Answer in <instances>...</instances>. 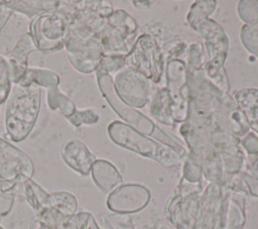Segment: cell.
<instances>
[{
	"label": "cell",
	"mask_w": 258,
	"mask_h": 229,
	"mask_svg": "<svg viewBox=\"0 0 258 229\" xmlns=\"http://www.w3.org/2000/svg\"><path fill=\"white\" fill-rule=\"evenodd\" d=\"M41 94V88L35 84L14 86L5 111V128L12 141L24 140L34 128L40 112Z\"/></svg>",
	"instance_id": "obj_1"
},
{
	"label": "cell",
	"mask_w": 258,
	"mask_h": 229,
	"mask_svg": "<svg viewBox=\"0 0 258 229\" xmlns=\"http://www.w3.org/2000/svg\"><path fill=\"white\" fill-rule=\"evenodd\" d=\"M96 78L99 90L103 97L107 100L108 104L112 107L115 113H117L123 120H125L126 124L130 125L141 134L149 137L152 136L155 138V140L170 146L184 159L187 157L188 153L182 145H180L175 139L170 137L158 126H156V124L143 113L123 102L115 90L113 78L111 75L106 74L98 69L96 71Z\"/></svg>",
	"instance_id": "obj_2"
},
{
	"label": "cell",
	"mask_w": 258,
	"mask_h": 229,
	"mask_svg": "<svg viewBox=\"0 0 258 229\" xmlns=\"http://www.w3.org/2000/svg\"><path fill=\"white\" fill-rule=\"evenodd\" d=\"M188 24L205 39L207 62L204 69L207 77L219 89L229 93L230 83L224 70V63L230 42L224 29L218 22L209 17L190 21Z\"/></svg>",
	"instance_id": "obj_3"
},
{
	"label": "cell",
	"mask_w": 258,
	"mask_h": 229,
	"mask_svg": "<svg viewBox=\"0 0 258 229\" xmlns=\"http://www.w3.org/2000/svg\"><path fill=\"white\" fill-rule=\"evenodd\" d=\"M107 131L110 139L115 144L142 156L151 158L163 166H176L181 164L184 159L170 146L141 134L124 122H111L108 125Z\"/></svg>",
	"instance_id": "obj_4"
},
{
	"label": "cell",
	"mask_w": 258,
	"mask_h": 229,
	"mask_svg": "<svg viewBox=\"0 0 258 229\" xmlns=\"http://www.w3.org/2000/svg\"><path fill=\"white\" fill-rule=\"evenodd\" d=\"M137 39V23L128 12L115 10L107 18V24L100 33L104 55L125 56Z\"/></svg>",
	"instance_id": "obj_5"
},
{
	"label": "cell",
	"mask_w": 258,
	"mask_h": 229,
	"mask_svg": "<svg viewBox=\"0 0 258 229\" xmlns=\"http://www.w3.org/2000/svg\"><path fill=\"white\" fill-rule=\"evenodd\" d=\"M124 60L126 67L141 73L153 84L161 81L165 71L164 56L153 36L149 34L138 36Z\"/></svg>",
	"instance_id": "obj_6"
},
{
	"label": "cell",
	"mask_w": 258,
	"mask_h": 229,
	"mask_svg": "<svg viewBox=\"0 0 258 229\" xmlns=\"http://www.w3.org/2000/svg\"><path fill=\"white\" fill-rule=\"evenodd\" d=\"M68 26L67 19L58 11L48 12L32 19L29 33L37 50L51 53L64 47Z\"/></svg>",
	"instance_id": "obj_7"
},
{
	"label": "cell",
	"mask_w": 258,
	"mask_h": 229,
	"mask_svg": "<svg viewBox=\"0 0 258 229\" xmlns=\"http://www.w3.org/2000/svg\"><path fill=\"white\" fill-rule=\"evenodd\" d=\"M166 90L171 101V115L174 123H183L188 113V86L186 65L183 61L172 59L165 66Z\"/></svg>",
	"instance_id": "obj_8"
},
{
	"label": "cell",
	"mask_w": 258,
	"mask_h": 229,
	"mask_svg": "<svg viewBox=\"0 0 258 229\" xmlns=\"http://www.w3.org/2000/svg\"><path fill=\"white\" fill-rule=\"evenodd\" d=\"M64 48L70 64L83 74L96 72L104 55L100 43V35L85 37L67 32Z\"/></svg>",
	"instance_id": "obj_9"
},
{
	"label": "cell",
	"mask_w": 258,
	"mask_h": 229,
	"mask_svg": "<svg viewBox=\"0 0 258 229\" xmlns=\"http://www.w3.org/2000/svg\"><path fill=\"white\" fill-rule=\"evenodd\" d=\"M119 97L133 108H142L151 98V82L141 73L124 67L116 73L113 80Z\"/></svg>",
	"instance_id": "obj_10"
},
{
	"label": "cell",
	"mask_w": 258,
	"mask_h": 229,
	"mask_svg": "<svg viewBox=\"0 0 258 229\" xmlns=\"http://www.w3.org/2000/svg\"><path fill=\"white\" fill-rule=\"evenodd\" d=\"M33 174L31 158L20 148L0 138V181L23 183Z\"/></svg>",
	"instance_id": "obj_11"
},
{
	"label": "cell",
	"mask_w": 258,
	"mask_h": 229,
	"mask_svg": "<svg viewBox=\"0 0 258 229\" xmlns=\"http://www.w3.org/2000/svg\"><path fill=\"white\" fill-rule=\"evenodd\" d=\"M150 199L151 193L146 187L139 184H125L109 194L107 207L117 214H131L144 209Z\"/></svg>",
	"instance_id": "obj_12"
},
{
	"label": "cell",
	"mask_w": 258,
	"mask_h": 229,
	"mask_svg": "<svg viewBox=\"0 0 258 229\" xmlns=\"http://www.w3.org/2000/svg\"><path fill=\"white\" fill-rule=\"evenodd\" d=\"M37 48L29 32L23 33L17 40L14 47L8 52L5 59L8 62L10 79L15 85H19L28 70V56Z\"/></svg>",
	"instance_id": "obj_13"
},
{
	"label": "cell",
	"mask_w": 258,
	"mask_h": 229,
	"mask_svg": "<svg viewBox=\"0 0 258 229\" xmlns=\"http://www.w3.org/2000/svg\"><path fill=\"white\" fill-rule=\"evenodd\" d=\"M60 155L69 167L82 176H88L97 160L96 155L80 139L64 142L60 148Z\"/></svg>",
	"instance_id": "obj_14"
},
{
	"label": "cell",
	"mask_w": 258,
	"mask_h": 229,
	"mask_svg": "<svg viewBox=\"0 0 258 229\" xmlns=\"http://www.w3.org/2000/svg\"><path fill=\"white\" fill-rule=\"evenodd\" d=\"M91 175L95 185L103 193H111L123 182L117 167L106 159H97L92 165Z\"/></svg>",
	"instance_id": "obj_15"
},
{
	"label": "cell",
	"mask_w": 258,
	"mask_h": 229,
	"mask_svg": "<svg viewBox=\"0 0 258 229\" xmlns=\"http://www.w3.org/2000/svg\"><path fill=\"white\" fill-rule=\"evenodd\" d=\"M234 99L245 115L249 128L258 134V89L244 88L234 92Z\"/></svg>",
	"instance_id": "obj_16"
},
{
	"label": "cell",
	"mask_w": 258,
	"mask_h": 229,
	"mask_svg": "<svg viewBox=\"0 0 258 229\" xmlns=\"http://www.w3.org/2000/svg\"><path fill=\"white\" fill-rule=\"evenodd\" d=\"M4 2L13 12H19L32 19L43 13L54 12L59 6V1L56 0H9Z\"/></svg>",
	"instance_id": "obj_17"
},
{
	"label": "cell",
	"mask_w": 258,
	"mask_h": 229,
	"mask_svg": "<svg viewBox=\"0 0 258 229\" xmlns=\"http://www.w3.org/2000/svg\"><path fill=\"white\" fill-rule=\"evenodd\" d=\"M149 111L158 122L172 126L174 121L171 115V101L165 87L158 88L149 101Z\"/></svg>",
	"instance_id": "obj_18"
},
{
	"label": "cell",
	"mask_w": 258,
	"mask_h": 229,
	"mask_svg": "<svg viewBox=\"0 0 258 229\" xmlns=\"http://www.w3.org/2000/svg\"><path fill=\"white\" fill-rule=\"evenodd\" d=\"M22 188L24 199L36 213L51 207L49 194L33 180L29 179L23 182Z\"/></svg>",
	"instance_id": "obj_19"
},
{
	"label": "cell",
	"mask_w": 258,
	"mask_h": 229,
	"mask_svg": "<svg viewBox=\"0 0 258 229\" xmlns=\"http://www.w3.org/2000/svg\"><path fill=\"white\" fill-rule=\"evenodd\" d=\"M46 101L50 110H58L60 114L67 119L70 118L77 110L75 103L59 90L58 85L47 89Z\"/></svg>",
	"instance_id": "obj_20"
},
{
	"label": "cell",
	"mask_w": 258,
	"mask_h": 229,
	"mask_svg": "<svg viewBox=\"0 0 258 229\" xmlns=\"http://www.w3.org/2000/svg\"><path fill=\"white\" fill-rule=\"evenodd\" d=\"M35 217L44 222L49 229H78L76 215L64 216L51 207L36 213Z\"/></svg>",
	"instance_id": "obj_21"
},
{
	"label": "cell",
	"mask_w": 258,
	"mask_h": 229,
	"mask_svg": "<svg viewBox=\"0 0 258 229\" xmlns=\"http://www.w3.org/2000/svg\"><path fill=\"white\" fill-rule=\"evenodd\" d=\"M30 84H35L40 88L43 87L47 90L48 88L59 84V76L50 70L40 68H28L25 78L19 85L28 86Z\"/></svg>",
	"instance_id": "obj_22"
},
{
	"label": "cell",
	"mask_w": 258,
	"mask_h": 229,
	"mask_svg": "<svg viewBox=\"0 0 258 229\" xmlns=\"http://www.w3.org/2000/svg\"><path fill=\"white\" fill-rule=\"evenodd\" d=\"M51 208L64 216H74L77 214L78 201L75 195L70 192L59 191L49 194Z\"/></svg>",
	"instance_id": "obj_23"
},
{
	"label": "cell",
	"mask_w": 258,
	"mask_h": 229,
	"mask_svg": "<svg viewBox=\"0 0 258 229\" xmlns=\"http://www.w3.org/2000/svg\"><path fill=\"white\" fill-rule=\"evenodd\" d=\"M237 12L246 24H258V0L239 1L237 5Z\"/></svg>",
	"instance_id": "obj_24"
},
{
	"label": "cell",
	"mask_w": 258,
	"mask_h": 229,
	"mask_svg": "<svg viewBox=\"0 0 258 229\" xmlns=\"http://www.w3.org/2000/svg\"><path fill=\"white\" fill-rule=\"evenodd\" d=\"M217 1L215 0H199L196 1L189 8L186 16L187 22L209 17L216 9Z\"/></svg>",
	"instance_id": "obj_25"
},
{
	"label": "cell",
	"mask_w": 258,
	"mask_h": 229,
	"mask_svg": "<svg viewBox=\"0 0 258 229\" xmlns=\"http://www.w3.org/2000/svg\"><path fill=\"white\" fill-rule=\"evenodd\" d=\"M240 39L244 47L258 58V24H245L240 30Z\"/></svg>",
	"instance_id": "obj_26"
},
{
	"label": "cell",
	"mask_w": 258,
	"mask_h": 229,
	"mask_svg": "<svg viewBox=\"0 0 258 229\" xmlns=\"http://www.w3.org/2000/svg\"><path fill=\"white\" fill-rule=\"evenodd\" d=\"M11 79L8 62L5 56L0 55V104L6 102L11 91Z\"/></svg>",
	"instance_id": "obj_27"
},
{
	"label": "cell",
	"mask_w": 258,
	"mask_h": 229,
	"mask_svg": "<svg viewBox=\"0 0 258 229\" xmlns=\"http://www.w3.org/2000/svg\"><path fill=\"white\" fill-rule=\"evenodd\" d=\"M100 117L99 114L91 108L83 109V110H76V112L67 120L75 127H80L84 124L86 125H93L99 121Z\"/></svg>",
	"instance_id": "obj_28"
},
{
	"label": "cell",
	"mask_w": 258,
	"mask_h": 229,
	"mask_svg": "<svg viewBox=\"0 0 258 229\" xmlns=\"http://www.w3.org/2000/svg\"><path fill=\"white\" fill-rule=\"evenodd\" d=\"M105 229H134L128 214H112L103 218Z\"/></svg>",
	"instance_id": "obj_29"
},
{
	"label": "cell",
	"mask_w": 258,
	"mask_h": 229,
	"mask_svg": "<svg viewBox=\"0 0 258 229\" xmlns=\"http://www.w3.org/2000/svg\"><path fill=\"white\" fill-rule=\"evenodd\" d=\"M124 67H125L124 56L103 55L98 69L101 70L102 72L106 73V74L111 75V74H114V73H118Z\"/></svg>",
	"instance_id": "obj_30"
},
{
	"label": "cell",
	"mask_w": 258,
	"mask_h": 229,
	"mask_svg": "<svg viewBox=\"0 0 258 229\" xmlns=\"http://www.w3.org/2000/svg\"><path fill=\"white\" fill-rule=\"evenodd\" d=\"M202 170L201 168L194 163L188 157L184 159L183 164V180H185L188 183L191 184H199L202 177Z\"/></svg>",
	"instance_id": "obj_31"
},
{
	"label": "cell",
	"mask_w": 258,
	"mask_h": 229,
	"mask_svg": "<svg viewBox=\"0 0 258 229\" xmlns=\"http://www.w3.org/2000/svg\"><path fill=\"white\" fill-rule=\"evenodd\" d=\"M240 144L250 155L258 154V137L255 133L249 132L240 140Z\"/></svg>",
	"instance_id": "obj_32"
},
{
	"label": "cell",
	"mask_w": 258,
	"mask_h": 229,
	"mask_svg": "<svg viewBox=\"0 0 258 229\" xmlns=\"http://www.w3.org/2000/svg\"><path fill=\"white\" fill-rule=\"evenodd\" d=\"M78 229H101L94 216L89 212H79L76 214Z\"/></svg>",
	"instance_id": "obj_33"
},
{
	"label": "cell",
	"mask_w": 258,
	"mask_h": 229,
	"mask_svg": "<svg viewBox=\"0 0 258 229\" xmlns=\"http://www.w3.org/2000/svg\"><path fill=\"white\" fill-rule=\"evenodd\" d=\"M14 197L15 196L4 195L0 193V220L2 219V217L6 216V214H8L11 210L14 203Z\"/></svg>",
	"instance_id": "obj_34"
},
{
	"label": "cell",
	"mask_w": 258,
	"mask_h": 229,
	"mask_svg": "<svg viewBox=\"0 0 258 229\" xmlns=\"http://www.w3.org/2000/svg\"><path fill=\"white\" fill-rule=\"evenodd\" d=\"M249 194L258 197V181L248 173H241Z\"/></svg>",
	"instance_id": "obj_35"
},
{
	"label": "cell",
	"mask_w": 258,
	"mask_h": 229,
	"mask_svg": "<svg viewBox=\"0 0 258 229\" xmlns=\"http://www.w3.org/2000/svg\"><path fill=\"white\" fill-rule=\"evenodd\" d=\"M12 14L13 10L9 8L4 1H0V32L5 27Z\"/></svg>",
	"instance_id": "obj_36"
},
{
	"label": "cell",
	"mask_w": 258,
	"mask_h": 229,
	"mask_svg": "<svg viewBox=\"0 0 258 229\" xmlns=\"http://www.w3.org/2000/svg\"><path fill=\"white\" fill-rule=\"evenodd\" d=\"M248 171L252 177H254L258 181V154L255 155L254 160L248 166Z\"/></svg>",
	"instance_id": "obj_37"
},
{
	"label": "cell",
	"mask_w": 258,
	"mask_h": 229,
	"mask_svg": "<svg viewBox=\"0 0 258 229\" xmlns=\"http://www.w3.org/2000/svg\"><path fill=\"white\" fill-rule=\"evenodd\" d=\"M29 229H49V227L44 223L42 222L40 219H38L37 217H35L31 223H30V226H29Z\"/></svg>",
	"instance_id": "obj_38"
},
{
	"label": "cell",
	"mask_w": 258,
	"mask_h": 229,
	"mask_svg": "<svg viewBox=\"0 0 258 229\" xmlns=\"http://www.w3.org/2000/svg\"><path fill=\"white\" fill-rule=\"evenodd\" d=\"M0 229H4V228H3V227H1V226H0Z\"/></svg>",
	"instance_id": "obj_39"
}]
</instances>
